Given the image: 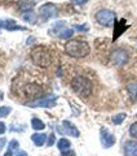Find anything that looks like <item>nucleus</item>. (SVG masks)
<instances>
[{
  "label": "nucleus",
  "mask_w": 137,
  "mask_h": 156,
  "mask_svg": "<svg viewBox=\"0 0 137 156\" xmlns=\"http://www.w3.org/2000/svg\"><path fill=\"white\" fill-rule=\"evenodd\" d=\"M39 13H40V16L44 20H49V18L56 17L58 11H57V7L53 3H45L39 8Z\"/></svg>",
  "instance_id": "0eeeda50"
},
{
  "label": "nucleus",
  "mask_w": 137,
  "mask_h": 156,
  "mask_svg": "<svg viewBox=\"0 0 137 156\" xmlns=\"http://www.w3.org/2000/svg\"><path fill=\"white\" fill-rule=\"evenodd\" d=\"M72 3H74V4H78V5H82V4L87 3V0H72Z\"/></svg>",
  "instance_id": "c85d7f7f"
},
{
  "label": "nucleus",
  "mask_w": 137,
  "mask_h": 156,
  "mask_svg": "<svg viewBox=\"0 0 137 156\" xmlns=\"http://www.w3.org/2000/svg\"><path fill=\"white\" fill-rule=\"evenodd\" d=\"M127 91L129 94V98L132 101H136L137 100V83L135 82H131V83L127 85Z\"/></svg>",
  "instance_id": "2eb2a0df"
},
{
  "label": "nucleus",
  "mask_w": 137,
  "mask_h": 156,
  "mask_svg": "<svg viewBox=\"0 0 137 156\" xmlns=\"http://www.w3.org/2000/svg\"><path fill=\"white\" fill-rule=\"evenodd\" d=\"M0 29H7L8 31H16V30H26L23 26H19L16 23L14 20H0Z\"/></svg>",
  "instance_id": "9d476101"
},
{
  "label": "nucleus",
  "mask_w": 137,
  "mask_h": 156,
  "mask_svg": "<svg viewBox=\"0 0 137 156\" xmlns=\"http://www.w3.org/2000/svg\"><path fill=\"white\" fill-rule=\"evenodd\" d=\"M22 17H23V20H25L26 22H28V23H35V22H36V14L34 13L32 11L25 12Z\"/></svg>",
  "instance_id": "f3484780"
},
{
  "label": "nucleus",
  "mask_w": 137,
  "mask_h": 156,
  "mask_svg": "<svg viewBox=\"0 0 137 156\" xmlns=\"http://www.w3.org/2000/svg\"><path fill=\"white\" fill-rule=\"evenodd\" d=\"M100 138H101V143L105 148H109L111 146H114V143H115V136L112 135L109 130H106L105 128H101Z\"/></svg>",
  "instance_id": "6e6552de"
},
{
  "label": "nucleus",
  "mask_w": 137,
  "mask_h": 156,
  "mask_svg": "<svg viewBox=\"0 0 137 156\" xmlns=\"http://www.w3.org/2000/svg\"><path fill=\"white\" fill-rule=\"evenodd\" d=\"M125 156H137V140H128L124 144Z\"/></svg>",
  "instance_id": "9b49d317"
},
{
  "label": "nucleus",
  "mask_w": 137,
  "mask_h": 156,
  "mask_svg": "<svg viewBox=\"0 0 137 156\" xmlns=\"http://www.w3.org/2000/svg\"><path fill=\"white\" fill-rule=\"evenodd\" d=\"M70 146H71L70 140L66 139V138H61V139L57 142V147H58V150H60V151H62V152L67 151L68 148H70Z\"/></svg>",
  "instance_id": "dca6fc26"
},
{
  "label": "nucleus",
  "mask_w": 137,
  "mask_h": 156,
  "mask_svg": "<svg viewBox=\"0 0 137 156\" xmlns=\"http://www.w3.org/2000/svg\"><path fill=\"white\" fill-rule=\"evenodd\" d=\"M62 156H75V152H74V151H65V152H63L62 154Z\"/></svg>",
  "instance_id": "cd10ccee"
},
{
  "label": "nucleus",
  "mask_w": 137,
  "mask_h": 156,
  "mask_svg": "<svg viewBox=\"0 0 137 156\" xmlns=\"http://www.w3.org/2000/svg\"><path fill=\"white\" fill-rule=\"evenodd\" d=\"M115 13L109 9H101L96 13V21L102 26H111L115 22Z\"/></svg>",
  "instance_id": "20e7f679"
},
{
  "label": "nucleus",
  "mask_w": 137,
  "mask_h": 156,
  "mask_svg": "<svg viewBox=\"0 0 137 156\" xmlns=\"http://www.w3.org/2000/svg\"><path fill=\"white\" fill-rule=\"evenodd\" d=\"M3 156H12V152H11V151H7V152L4 154Z\"/></svg>",
  "instance_id": "7c9ffc66"
},
{
  "label": "nucleus",
  "mask_w": 137,
  "mask_h": 156,
  "mask_svg": "<svg viewBox=\"0 0 137 156\" xmlns=\"http://www.w3.org/2000/svg\"><path fill=\"white\" fill-rule=\"evenodd\" d=\"M125 117H127V115H125V113H118V115L112 116L111 121H112V122H114L115 125H120V124L125 120Z\"/></svg>",
  "instance_id": "aec40b11"
},
{
  "label": "nucleus",
  "mask_w": 137,
  "mask_h": 156,
  "mask_svg": "<svg viewBox=\"0 0 137 156\" xmlns=\"http://www.w3.org/2000/svg\"><path fill=\"white\" fill-rule=\"evenodd\" d=\"M72 34H74V31H72V29H67V27H63L62 30L58 33V37L62 38V39H68L72 37Z\"/></svg>",
  "instance_id": "a211bd4d"
},
{
  "label": "nucleus",
  "mask_w": 137,
  "mask_h": 156,
  "mask_svg": "<svg viewBox=\"0 0 137 156\" xmlns=\"http://www.w3.org/2000/svg\"><path fill=\"white\" fill-rule=\"evenodd\" d=\"M18 146H19V143H18V140H16V139H13V140L9 142V148L11 150H17Z\"/></svg>",
  "instance_id": "b1692460"
},
{
  "label": "nucleus",
  "mask_w": 137,
  "mask_h": 156,
  "mask_svg": "<svg viewBox=\"0 0 137 156\" xmlns=\"http://www.w3.org/2000/svg\"><path fill=\"white\" fill-rule=\"evenodd\" d=\"M58 129V128H57ZM61 131V133H63V134H66V135H72V136H79L80 135V133H79V130H78L74 125H72L70 121H67V120H65L62 122V129H58Z\"/></svg>",
  "instance_id": "1a4fd4ad"
},
{
  "label": "nucleus",
  "mask_w": 137,
  "mask_h": 156,
  "mask_svg": "<svg viewBox=\"0 0 137 156\" xmlns=\"http://www.w3.org/2000/svg\"><path fill=\"white\" fill-rule=\"evenodd\" d=\"M34 5H35V2H34V0H19L18 2V8H19V11H22V12L31 11L34 8Z\"/></svg>",
  "instance_id": "ddd939ff"
},
{
  "label": "nucleus",
  "mask_w": 137,
  "mask_h": 156,
  "mask_svg": "<svg viewBox=\"0 0 137 156\" xmlns=\"http://www.w3.org/2000/svg\"><path fill=\"white\" fill-rule=\"evenodd\" d=\"M65 52L71 57L83 58L91 52V47L85 41L72 39V41H68L65 44Z\"/></svg>",
  "instance_id": "f257e3e1"
},
{
  "label": "nucleus",
  "mask_w": 137,
  "mask_h": 156,
  "mask_svg": "<svg viewBox=\"0 0 137 156\" xmlns=\"http://www.w3.org/2000/svg\"><path fill=\"white\" fill-rule=\"evenodd\" d=\"M56 100H57V96L56 95H48L45 98H40V99H35L27 103V107H31V108H36V107H40V108H52V107L56 105Z\"/></svg>",
  "instance_id": "39448f33"
},
{
  "label": "nucleus",
  "mask_w": 137,
  "mask_h": 156,
  "mask_svg": "<svg viewBox=\"0 0 137 156\" xmlns=\"http://www.w3.org/2000/svg\"><path fill=\"white\" fill-rule=\"evenodd\" d=\"M55 140H56V136L53 135V134H51L49 135V139H48V146H52L53 143H55Z\"/></svg>",
  "instance_id": "a878e982"
},
{
  "label": "nucleus",
  "mask_w": 137,
  "mask_h": 156,
  "mask_svg": "<svg viewBox=\"0 0 137 156\" xmlns=\"http://www.w3.org/2000/svg\"><path fill=\"white\" fill-rule=\"evenodd\" d=\"M2 98H3V95H2V92H0V99H2Z\"/></svg>",
  "instance_id": "2f4dec72"
},
{
  "label": "nucleus",
  "mask_w": 137,
  "mask_h": 156,
  "mask_svg": "<svg viewBox=\"0 0 137 156\" xmlns=\"http://www.w3.org/2000/svg\"><path fill=\"white\" fill-rule=\"evenodd\" d=\"M31 126H32V129H35V130H43L44 128H45L44 122L39 119H32L31 120Z\"/></svg>",
  "instance_id": "6ab92c4d"
},
{
  "label": "nucleus",
  "mask_w": 137,
  "mask_h": 156,
  "mask_svg": "<svg viewBox=\"0 0 137 156\" xmlns=\"http://www.w3.org/2000/svg\"><path fill=\"white\" fill-rule=\"evenodd\" d=\"M71 87L80 96H88L92 92V82L83 76L75 77L71 81Z\"/></svg>",
  "instance_id": "f03ea898"
},
{
  "label": "nucleus",
  "mask_w": 137,
  "mask_h": 156,
  "mask_svg": "<svg viewBox=\"0 0 137 156\" xmlns=\"http://www.w3.org/2000/svg\"><path fill=\"white\" fill-rule=\"evenodd\" d=\"M30 56H31V60L35 62L36 65L43 66V68L49 66L51 62H52V57L49 55V52H48L44 47L34 48V50L31 51V53H30Z\"/></svg>",
  "instance_id": "7ed1b4c3"
},
{
  "label": "nucleus",
  "mask_w": 137,
  "mask_h": 156,
  "mask_svg": "<svg viewBox=\"0 0 137 156\" xmlns=\"http://www.w3.org/2000/svg\"><path fill=\"white\" fill-rule=\"evenodd\" d=\"M25 92H26V95L28 96H32V98H36L38 95H40L43 90H42V87L40 86H38L35 83H30V85H27L25 87Z\"/></svg>",
  "instance_id": "f8f14e48"
},
{
  "label": "nucleus",
  "mask_w": 137,
  "mask_h": 156,
  "mask_svg": "<svg viewBox=\"0 0 137 156\" xmlns=\"http://www.w3.org/2000/svg\"><path fill=\"white\" fill-rule=\"evenodd\" d=\"M75 29L79 31H88L89 30V26H88L87 23H84V25H75Z\"/></svg>",
  "instance_id": "5701e85b"
},
{
  "label": "nucleus",
  "mask_w": 137,
  "mask_h": 156,
  "mask_svg": "<svg viewBox=\"0 0 137 156\" xmlns=\"http://www.w3.org/2000/svg\"><path fill=\"white\" fill-rule=\"evenodd\" d=\"M7 143V139L5 138H0V151H2L4 148V146H5Z\"/></svg>",
  "instance_id": "bb28decb"
},
{
  "label": "nucleus",
  "mask_w": 137,
  "mask_h": 156,
  "mask_svg": "<svg viewBox=\"0 0 137 156\" xmlns=\"http://www.w3.org/2000/svg\"><path fill=\"white\" fill-rule=\"evenodd\" d=\"M129 134H131V136H133V138L137 139V122H135V124L131 125V128H129Z\"/></svg>",
  "instance_id": "4be33fe9"
},
{
  "label": "nucleus",
  "mask_w": 137,
  "mask_h": 156,
  "mask_svg": "<svg viewBox=\"0 0 137 156\" xmlns=\"http://www.w3.org/2000/svg\"><path fill=\"white\" fill-rule=\"evenodd\" d=\"M16 156H28L27 152H25V151H17Z\"/></svg>",
  "instance_id": "c756f323"
},
{
  "label": "nucleus",
  "mask_w": 137,
  "mask_h": 156,
  "mask_svg": "<svg viewBox=\"0 0 137 156\" xmlns=\"http://www.w3.org/2000/svg\"><path fill=\"white\" fill-rule=\"evenodd\" d=\"M128 53H127V51L122 50V48H118V50L112 51L111 55H110V61L112 62L114 65H124L127 61H128Z\"/></svg>",
  "instance_id": "423d86ee"
},
{
  "label": "nucleus",
  "mask_w": 137,
  "mask_h": 156,
  "mask_svg": "<svg viewBox=\"0 0 137 156\" xmlns=\"http://www.w3.org/2000/svg\"><path fill=\"white\" fill-rule=\"evenodd\" d=\"M31 139H32V142L38 146V147H40V146H43L44 143H45V140H47V134L35 133V134L31 135Z\"/></svg>",
  "instance_id": "4468645a"
},
{
  "label": "nucleus",
  "mask_w": 137,
  "mask_h": 156,
  "mask_svg": "<svg viewBox=\"0 0 137 156\" xmlns=\"http://www.w3.org/2000/svg\"><path fill=\"white\" fill-rule=\"evenodd\" d=\"M5 130H7V126H5V124H4V122H0V135L5 133Z\"/></svg>",
  "instance_id": "393cba45"
},
{
  "label": "nucleus",
  "mask_w": 137,
  "mask_h": 156,
  "mask_svg": "<svg viewBox=\"0 0 137 156\" xmlns=\"http://www.w3.org/2000/svg\"><path fill=\"white\" fill-rule=\"evenodd\" d=\"M12 112L11 107H0V117H7Z\"/></svg>",
  "instance_id": "412c9836"
}]
</instances>
